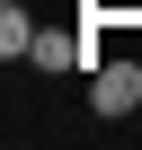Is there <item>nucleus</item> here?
<instances>
[{
	"label": "nucleus",
	"mask_w": 142,
	"mask_h": 150,
	"mask_svg": "<svg viewBox=\"0 0 142 150\" xmlns=\"http://www.w3.org/2000/svg\"><path fill=\"white\" fill-rule=\"evenodd\" d=\"M133 106H142V62L98 53V62H89V115H98V124H124Z\"/></svg>",
	"instance_id": "obj_1"
},
{
	"label": "nucleus",
	"mask_w": 142,
	"mask_h": 150,
	"mask_svg": "<svg viewBox=\"0 0 142 150\" xmlns=\"http://www.w3.org/2000/svg\"><path fill=\"white\" fill-rule=\"evenodd\" d=\"M27 62H36V71H89L98 53H89L80 35H71V27H36V44H27Z\"/></svg>",
	"instance_id": "obj_2"
},
{
	"label": "nucleus",
	"mask_w": 142,
	"mask_h": 150,
	"mask_svg": "<svg viewBox=\"0 0 142 150\" xmlns=\"http://www.w3.org/2000/svg\"><path fill=\"white\" fill-rule=\"evenodd\" d=\"M27 44H36V18L9 0V9H0V53H9V62H27Z\"/></svg>",
	"instance_id": "obj_3"
}]
</instances>
